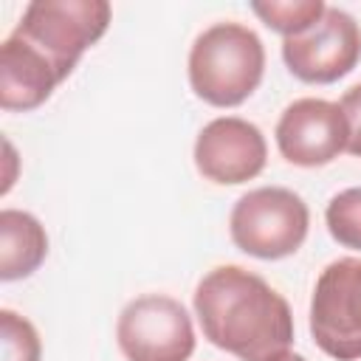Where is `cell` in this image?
<instances>
[{"label": "cell", "instance_id": "cell-1", "mask_svg": "<svg viewBox=\"0 0 361 361\" xmlns=\"http://www.w3.org/2000/svg\"><path fill=\"white\" fill-rule=\"evenodd\" d=\"M203 336L240 361H271L293 344L288 299L243 265H217L195 288Z\"/></svg>", "mask_w": 361, "mask_h": 361}, {"label": "cell", "instance_id": "cell-2", "mask_svg": "<svg viewBox=\"0 0 361 361\" xmlns=\"http://www.w3.org/2000/svg\"><path fill=\"white\" fill-rule=\"evenodd\" d=\"M265 76V45L254 28L226 20L203 28L189 48V85L212 107L243 104Z\"/></svg>", "mask_w": 361, "mask_h": 361}, {"label": "cell", "instance_id": "cell-3", "mask_svg": "<svg viewBox=\"0 0 361 361\" xmlns=\"http://www.w3.org/2000/svg\"><path fill=\"white\" fill-rule=\"evenodd\" d=\"M310 228L307 203L285 186H259L245 192L231 214V243L257 259H285L302 248Z\"/></svg>", "mask_w": 361, "mask_h": 361}, {"label": "cell", "instance_id": "cell-4", "mask_svg": "<svg viewBox=\"0 0 361 361\" xmlns=\"http://www.w3.org/2000/svg\"><path fill=\"white\" fill-rule=\"evenodd\" d=\"M110 17L107 0H34L23 8L14 34L39 48L68 79L85 51L107 34Z\"/></svg>", "mask_w": 361, "mask_h": 361}, {"label": "cell", "instance_id": "cell-5", "mask_svg": "<svg viewBox=\"0 0 361 361\" xmlns=\"http://www.w3.org/2000/svg\"><path fill=\"white\" fill-rule=\"evenodd\" d=\"M116 341L127 361H189L197 344L189 310L166 293L127 302L116 322Z\"/></svg>", "mask_w": 361, "mask_h": 361}, {"label": "cell", "instance_id": "cell-6", "mask_svg": "<svg viewBox=\"0 0 361 361\" xmlns=\"http://www.w3.org/2000/svg\"><path fill=\"white\" fill-rule=\"evenodd\" d=\"M310 336L336 361L361 358V259H333L310 296Z\"/></svg>", "mask_w": 361, "mask_h": 361}, {"label": "cell", "instance_id": "cell-7", "mask_svg": "<svg viewBox=\"0 0 361 361\" xmlns=\"http://www.w3.org/2000/svg\"><path fill=\"white\" fill-rule=\"evenodd\" d=\"M282 59L299 82L333 85L358 65L361 28L350 11L327 6L310 31L282 39Z\"/></svg>", "mask_w": 361, "mask_h": 361}, {"label": "cell", "instance_id": "cell-8", "mask_svg": "<svg viewBox=\"0 0 361 361\" xmlns=\"http://www.w3.org/2000/svg\"><path fill=\"white\" fill-rule=\"evenodd\" d=\"M279 155L293 166H324L347 152V118L338 102L305 96L290 102L276 121Z\"/></svg>", "mask_w": 361, "mask_h": 361}, {"label": "cell", "instance_id": "cell-9", "mask_svg": "<svg viewBox=\"0 0 361 361\" xmlns=\"http://www.w3.org/2000/svg\"><path fill=\"white\" fill-rule=\"evenodd\" d=\"M197 172L220 186H237L254 180L268 161V144L262 130L240 116L212 118L195 138Z\"/></svg>", "mask_w": 361, "mask_h": 361}, {"label": "cell", "instance_id": "cell-10", "mask_svg": "<svg viewBox=\"0 0 361 361\" xmlns=\"http://www.w3.org/2000/svg\"><path fill=\"white\" fill-rule=\"evenodd\" d=\"M62 73L54 62L20 34H8L0 42V107L8 113L37 110L51 99Z\"/></svg>", "mask_w": 361, "mask_h": 361}, {"label": "cell", "instance_id": "cell-11", "mask_svg": "<svg viewBox=\"0 0 361 361\" xmlns=\"http://www.w3.org/2000/svg\"><path fill=\"white\" fill-rule=\"evenodd\" d=\"M48 257L45 226L23 209L0 212V279L14 282L31 276Z\"/></svg>", "mask_w": 361, "mask_h": 361}, {"label": "cell", "instance_id": "cell-12", "mask_svg": "<svg viewBox=\"0 0 361 361\" xmlns=\"http://www.w3.org/2000/svg\"><path fill=\"white\" fill-rule=\"evenodd\" d=\"M251 11L276 34L299 37L310 31L327 11L324 0H257L251 3Z\"/></svg>", "mask_w": 361, "mask_h": 361}, {"label": "cell", "instance_id": "cell-13", "mask_svg": "<svg viewBox=\"0 0 361 361\" xmlns=\"http://www.w3.org/2000/svg\"><path fill=\"white\" fill-rule=\"evenodd\" d=\"M324 223L338 245L361 251V186H350L333 195L324 212Z\"/></svg>", "mask_w": 361, "mask_h": 361}, {"label": "cell", "instance_id": "cell-14", "mask_svg": "<svg viewBox=\"0 0 361 361\" xmlns=\"http://www.w3.org/2000/svg\"><path fill=\"white\" fill-rule=\"evenodd\" d=\"M0 361H42L37 327L8 307L0 310Z\"/></svg>", "mask_w": 361, "mask_h": 361}, {"label": "cell", "instance_id": "cell-15", "mask_svg": "<svg viewBox=\"0 0 361 361\" xmlns=\"http://www.w3.org/2000/svg\"><path fill=\"white\" fill-rule=\"evenodd\" d=\"M338 107L347 118V130H350V138H347V152L361 158V82L353 85L350 90H344V96L338 99Z\"/></svg>", "mask_w": 361, "mask_h": 361}, {"label": "cell", "instance_id": "cell-16", "mask_svg": "<svg viewBox=\"0 0 361 361\" xmlns=\"http://www.w3.org/2000/svg\"><path fill=\"white\" fill-rule=\"evenodd\" d=\"M6 158H8V178L3 180V195L11 189V183H14V175H11V166H14V147L6 141Z\"/></svg>", "mask_w": 361, "mask_h": 361}, {"label": "cell", "instance_id": "cell-17", "mask_svg": "<svg viewBox=\"0 0 361 361\" xmlns=\"http://www.w3.org/2000/svg\"><path fill=\"white\" fill-rule=\"evenodd\" d=\"M271 361H307V358L299 355V353H293V350H288V353H282V355H276V358H271Z\"/></svg>", "mask_w": 361, "mask_h": 361}]
</instances>
